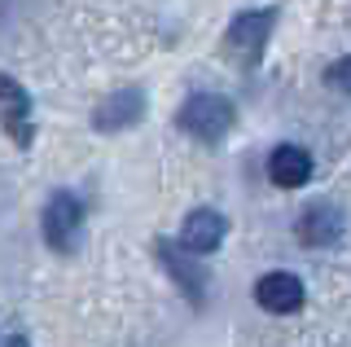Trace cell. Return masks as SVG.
Wrapping results in <instances>:
<instances>
[{
    "label": "cell",
    "mask_w": 351,
    "mask_h": 347,
    "mask_svg": "<svg viewBox=\"0 0 351 347\" xmlns=\"http://www.w3.org/2000/svg\"><path fill=\"white\" fill-rule=\"evenodd\" d=\"M325 84H329V88H338V93H351V58H338L334 67L325 71Z\"/></svg>",
    "instance_id": "cell-11"
},
{
    "label": "cell",
    "mask_w": 351,
    "mask_h": 347,
    "mask_svg": "<svg viewBox=\"0 0 351 347\" xmlns=\"http://www.w3.org/2000/svg\"><path fill=\"white\" fill-rule=\"evenodd\" d=\"M224 233H228L224 215H219L215 207H197L189 220H184V229H180V246L193 251V255H211L215 246L224 242Z\"/></svg>",
    "instance_id": "cell-4"
},
{
    "label": "cell",
    "mask_w": 351,
    "mask_h": 347,
    "mask_svg": "<svg viewBox=\"0 0 351 347\" xmlns=\"http://www.w3.org/2000/svg\"><path fill=\"white\" fill-rule=\"evenodd\" d=\"M255 303L268 312H299L303 308V281L294 273H263L255 281Z\"/></svg>",
    "instance_id": "cell-5"
},
{
    "label": "cell",
    "mask_w": 351,
    "mask_h": 347,
    "mask_svg": "<svg viewBox=\"0 0 351 347\" xmlns=\"http://www.w3.org/2000/svg\"><path fill=\"white\" fill-rule=\"evenodd\" d=\"M158 259L167 264V273L180 281V290H184L193 303L206 299V273L197 268V255H193V251H184V246H176V242H158Z\"/></svg>",
    "instance_id": "cell-7"
},
{
    "label": "cell",
    "mask_w": 351,
    "mask_h": 347,
    "mask_svg": "<svg viewBox=\"0 0 351 347\" xmlns=\"http://www.w3.org/2000/svg\"><path fill=\"white\" fill-rule=\"evenodd\" d=\"M80 229H84V202L66 189L53 193L49 207H44V242H49L53 251H75Z\"/></svg>",
    "instance_id": "cell-2"
},
{
    "label": "cell",
    "mask_w": 351,
    "mask_h": 347,
    "mask_svg": "<svg viewBox=\"0 0 351 347\" xmlns=\"http://www.w3.org/2000/svg\"><path fill=\"white\" fill-rule=\"evenodd\" d=\"M272 23H277V14H272V9H250V14H237L233 27H228V36H224L228 53H237L246 67H255L263 45H268V36H272Z\"/></svg>",
    "instance_id": "cell-3"
},
{
    "label": "cell",
    "mask_w": 351,
    "mask_h": 347,
    "mask_svg": "<svg viewBox=\"0 0 351 347\" xmlns=\"http://www.w3.org/2000/svg\"><path fill=\"white\" fill-rule=\"evenodd\" d=\"M0 119H5L9 136H14L18 145H31V97L22 93V84L9 80V75H0Z\"/></svg>",
    "instance_id": "cell-8"
},
{
    "label": "cell",
    "mask_w": 351,
    "mask_h": 347,
    "mask_svg": "<svg viewBox=\"0 0 351 347\" xmlns=\"http://www.w3.org/2000/svg\"><path fill=\"white\" fill-rule=\"evenodd\" d=\"M141 115H145V93H141V88H123V93H110L106 101L97 106L93 123L101 128V132H123V128H132Z\"/></svg>",
    "instance_id": "cell-6"
},
{
    "label": "cell",
    "mask_w": 351,
    "mask_h": 347,
    "mask_svg": "<svg viewBox=\"0 0 351 347\" xmlns=\"http://www.w3.org/2000/svg\"><path fill=\"white\" fill-rule=\"evenodd\" d=\"M268 176L277 180L281 189H299L312 180V154L303 145H277L268 158Z\"/></svg>",
    "instance_id": "cell-10"
},
{
    "label": "cell",
    "mask_w": 351,
    "mask_h": 347,
    "mask_svg": "<svg viewBox=\"0 0 351 347\" xmlns=\"http://www.w3.org/2000/svg\"><path fill=\"white\" fill-rule=\"evenodd\" d=\"M233 119H237V110H233V101H228V97H219V93H193L189 101L180 106L176 123H180L189 136L206 141V145H215V141L228 136Z\"/></svg>",
    "instance_id": "cell-1"
},
{
    "label": "cell",
    "mask_w": 351,
    "mask_h": 347,
    "mask_svg": "<svg viewBox=\"0 0 351 347\" xmlns=\"http://www.w3.org/2000/svg\"><path fill=\"white\" fill-rule=\"evenodd\" d=\"M294 233H299L303 246H329V242H338V233H343V215L329 207V202H312V207L299 215Z\"/></svg>",
    "instance_id": "cell-9"
},
{
    "label": "cell",
    "mask_w": 351,
    "mask_h": 347,
    "mask_svg": "<svg viewBox=\"0 0 351 347\" xmlns=\"http://www.w3.org/2000/svg\"><path fill=\"white\" fill-rule=\"evenodd\" d=\"M5 347H27V343H22V339H9V343H5Z\"/></svg>",
    "instance_id": "cell-12"
}]
</instances>
